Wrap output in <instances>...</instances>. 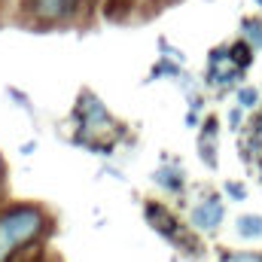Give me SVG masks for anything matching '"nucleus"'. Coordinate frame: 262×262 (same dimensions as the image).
<instances>
[{
    "instance_id": "1",
    "label": "nucleus",
    "mask_w": 262,
    "mask_h": 262,
    "mask_svg": "<svg viewBox=\"0 0 262 262\" xmlns=\"http://www.w3.org/2000/svg\"><path fill=\"white\" fill-rule=\"evenodd\" d=\"M55 229L52 213L37 201H3L0 204V262L15 250L46 241Z\"/></svg>"
},
{
    "instance_id": "2",
    "label": "nucleus",
    "mask_w": 262,
    "mask_h": 262,
    "mask_svg": "<svg viewBox=\"0 0 262 262\" xmlns=\"http://www.w3.org/2000/svg\"><path fill=\"white\" fill-rule=\"evenodd\" d=\"M70 119H73L70 143L79 146V149H85V152H92V146L98 140H113L116 143L122 137V125L113 119V113L107 110V104L95 92H89V89L79 92V98H76V104L70 110Z\"/></svg>"
},
{
    "instance_id": "3",
    "label": "nucleus",
    "mask_w": 262,
    "mask_h": 262,
    "mask_svg": "<svg viewBox=\"0 0 262 262\" xmlns=\"http://www.w3.org/2000/svg\"><path fill=\"white\" fill-rule=\"evenodd\" d=\"M89 0H21L18 15L34 28H61L79 21Z\"/></svg>"
},
{
    "instance_id": "4",
    "label": "nucleus",
    "mask_w": 262,
    "mask_h": 262,
    "mask_svg": "<svg viewBox=\"0 0 262 262\" xmlns=\"http://www.w3.org/2000/svg\"><path fill=\"white\" fill-rule=\"evenodd\" d=\"M143 220L149 223V229L156 235H162L168 244H177L183 247L186 253H198V238L192 235V229H186L174 210H168V204L162 201H146L143 204Z\"/></svg>"
},
{
    "instance_id": "5",
    "label": "nucleus",
    "mask_w": 262,
    "mask_h": 262,
    "mask_svg": "<svg viewBox=\"0 0 262 262\" xmlns=\"http://www.w3.org/2000/svg\"><path fill=\"white\" fill-rule=\"evenodd\" d=\"M226 220V201L223 192H210L189 210V229L192 232H216Z\"/></svg>"
},
{
    "instance_id": "6",
    "label": "nucleus",
    "mask_w": 262,
    "mask_h": 262,
    "mask_svg": "<svg viewBox=\"0 0 262 262\" xmlns=\"http://www.w3.org/2000/svg\"><path fill=\"white\" fill-rule=\"evenodd\" d=\"M152 183H156L162 192H168V195H183V189H186V174H183L180 165H159V168L152 171Z\"/></svg>"
},
{
    "instance_id": "7",
    "label": "nucleus",
    "mask_w": 262,
    "mask_h": 262,
    "mask_svg": "<svg viewBox=\"0 0 262 262\" xmlns=\"http://www.w3.org/2000/svg\"><path fill=\"white\" fill-rule=\"evenodd\" d=\"M241 79H244V70L235 64H229L226 61V67L220 64H207V73H204V82L207 85H213V89H229V85H241Z\"/></svg>"
},
{
    "instance_id": "8",
    "label": "nucleus",
    "mask_w": 262,
    "mask_h": 262,
    "mask_svg": "<svg viewBox=\"0 0 262 262\" xmlns=\"http://www.w3.org/2000/svg\"><path fill=\"white\" fill-rule=\"evenodd\" d=\"M183 76V61H177V58H168V55H162L152 70H149V76H146V82H156V79H180Z\"/></svg>"
},
{
    "instance_id": "9",
    "label": "nucleus",
    "mask_w": 262,
    "mask_h": 262,
    "mask_svg": "<svg viewBox=\"0 0 262 262\" xmlns=\"http://www.w3.org/2000/svg\"><path fill=\"white\" fill-rule=\"evenodd\" d=\"M235 232L244 241H259L262 238V213H241L235 220Z\"/></svg>"
},
{
    "instance_id": "10",
    "label": "nucleus",
    "mask_w": 262,
    "mask_h": 262,
    "mask_svg": "<svg viewBox=\"0 0 262 262\" xmlns=\"http://www.w3.org/2000/svg\"><path fill=\"white\" fill-rule=\"evenodd\" d=\"M253 55H256V52H253V46H250L244 37H241L238 43H232V46H229V64L241 67V70H247V67L253 64Z\"/></svg>"
},
{
    "instance_id": "11",
    "label": "nucleus",
    "mask_w": 262,
    "mask_h": 262,
    "mask_svg": "<svg viewBox=\"0 0 262 262\" xmlns=\"http://www.w3.org/2000/svg\"><path fill=\"white\" fill-rule=\"evenodd\" d=\"M235 104L241 107V110H259L262 107V92L256 89V85H238L235 89Z\"/></svg>"
},
{
    "instance_id": "12",
    "label": "nucleus",
    "mask_w": 262,
    "mask_h": 262,
    "mask_svg": "<svg viewBox=\"0 0 262 262\" xmlns=\"http://www.w3.org/2000/svg\"><path fill=\"white\" fill-rule=\"evenodd\" d=\"M241 37L253 46V52H262V18H244L241 21Z\"/></svg>"
},
{
    "instance_id": "13",
    "label": "nucleus",
    "mask_w": 262,
    "mask_h": 262,
    "mask_svg": "<svg viewBox=\"0 0 262 262\" xmlns=\"http://www.w3.org/2000/svg\"><path fill=\"white\" fill-rule=\"evenodd\" d=\"M6 98H9V101L18 107V110H25L31 119L37 116V107H34V101H31V98H28V92H21L18 85H6Z\"/></svg>"
},
{
    "instance_id": "14",
    "label": "nucleus",
    "mask_w": 262,
    "mask_h": 262,
    "mask_svg": "<svg viewBox=\"0 0 262 262\" xmlns=\"http://www.w3.org/2000/svg\"><path fill=\"white\" fill-rule=\"evenodd\" d=\"M213 143H216V140H204V137H198V156L204 159V165H207V168H216V162H220V159H216V146H213Z\"/></svg>"
},
{
    "instance_id": "15",
    "label": "nucleus",
    "mask_w": 262,
    "mask_h": 262,
    "mask_svg": "<svg viewBox=\"0 0 262 262\" xmlns=\"http://www.w3.org/2000/svg\"><path fill=\"white\" fill-rule=\"evenodd\" d=\"M223 195L232 198V201H244V198H247V186L238 183V180H226V183H223Z\"/></svg>"
},
{
    "instance_id": "16",
    "label": "nucleus",
    "mask_w": 262,
    "mask_h": 262,
    "mask_svg": "<svg viewBox=\"0 0 262 262\" xmlns=\"http://www.w3.org/2000/svg\"><path fill=\"white\" fill-rule=\"evenodd\" d=\"M198 128H201L198 137H204V140H216V137H220V122H216V116H207Z\"/></svg>"
},
{
    "instance_id": "17",
    "label": "nucleus",
    "mask_w": 262,
    "mask_h": 262,
    "mask_svg": "<svg viewBox=\"0 0 262 262\" xmlns=\"http://www.w3.org/2000/svg\"><path fill=\"white\" fill-rule=\"evenodd\" d=\"M229 61V46H216V49H210L207 52V64H226Z\"/></svg>"
},
{
    "instance_id": "18",
    "label": "nucleus",
    "mask_w": 262,
    "mask_h": 262,
    "mask_svg": "<svg viewBox=\"0 0 262 262\" xmlns=\"http://www.w3.org/2000/svg\"><path fill=\"white\" fill-rule=\"evenodd\" d=\"M6 183H9V165H6V156L0 152V204L6 201Z\"/></svg>"
},
{
    "instance_id": "19",
    "label": "nucleus",
    "mask_w": 262,
    "mask_h": 262,
    "mask_svg": "<svg viewBox=\"0 0 262 262\" xmlns=\"http://www.w3.org/2000/svg\"><path fill=\"white\" fill-rule=\"evenodd\" d=\"M244 113H247V110H241L238 104L229 110V128H232V131H241V128H244Z\"/></svg>"
},
{
    "instance_id": "20",
    "label": "nucleus",
    "mask_w": 262,
    "mask_h": 262,
    "mask_svg": "<svg viewBox=\"0 0 262 262\" xmlns=\"http://www.w3.org/2000/svg\"><path fill=\"white\" fill-rule=\"evenodd\" d=\"M183 125H186L189 131H192V128H198V125H201V113H195V110H189V113H186V122H183Z\"/></svg>"
},
{
    "instance_id": "21",
    "label": "nucleus",
    "mask_w": 262,
    "mask_h": 262,
    "mask_svg": "<svg viewBox=\"0 0 262 262\" xmlns=\"http://www.w3.org/2000/svg\"><path fill=\"white\" fill-rule=\"evenodd\" d=\"M189 110H195V113L204 110V98H201V95H192V92H189Z\"/></svg>"
},
{
    "instance_id": "22",
    "label": "nucleus",
    "mask_w": 262,
    "mask_h": 262,
    "mask_svg": "<svg viewBox=\"0 0 262 262\" xmlns=\"http://www.w3.org/2000/svg\"><path fill=\"white\" fill-rule=\"evenodd\" d=\"M18 152H21V156H34V152H37V140H25V143L18 146Z\"/></svg>"
},
{
    "instance_id": "23",
    "label": "nucleus",
    "mask_w": 262,
    "mask_h": 262,
    "mask_svg": "<svg viewBox=\"0 0 262 262\" xmlns=\"http://www.w3.org/2000/svg\"><path fill=\"white\" fill-rule=\"evenodd\" d=\"M110 3H116V6H119V9H116V15L122 18V15H125V9H128L131 3H134V0H110Z\"/></svg>"
},
{
    "instance_id": "24",
    "label": "nucleus",
    "mask_w": 262,
    "mask_h": 262,
    "mask_svg": "<svg viewBox=\"0 0 262 262\" xmlns=\"http://www.w3.org/2000/svg\"><path fill=\"white\" fill-rule=\"evenodd\" d=\"M253 131H256V134L262 137V113H259V119H256V125H253Z\"/></svg>"
},
{
    "instance_id": "25",
    "label": "nucleus",
    "mask_w": 262,
    "mask_h": 262,
    "mask_svg": "<svg viewBox=\"0 0 262 262\" xmlns=\"http://www.w3.org/2000/svg\"><path fill=\"white\" fill-rule=\"evenodd\" d=\"M253 3H256V6H259V9H262V0H253Z\"/></svg>"
},
{
    "instance_id": "26",
    "label": "nucleus",
    "mask_w": 262,
    "mask_h": 262,
    "mask_svg": "<svg viewBox=\"0 0 262 262\" xmlns=\"http://www.w3.org/2000/svg\"><path fill=\"white\" fill-rule=\"evenodd\" d=\"M0 25H3V12H0Z\"/></svg>"
}]
</instances>
